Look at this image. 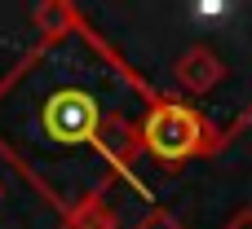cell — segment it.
Returning <instances> with one entry per match:
<instances>
[{
	"label": "cell",
	"mask_w": 252,
	"mask_h": 229,
	"mask_svg": "<svg viewBox=\"0 0 252 229\" xmlns=\"http://www.w3.org/2000/svg\"><path fill=\"white\" fill-rule=\"evenodd\" d=\"M115 75L106 71L102 79L71 75L66 79V49L49 53L35 71L27 66V79L13 93H27L22 124L13 128V150L27 163H40L44 172H62V154L75 168L80 154H102V163L115 154L106 141V84Z\"/></svg>",
	"instance_id": "cell-1"
},
{
	"label": "cell",
	"mask_w": 252,
	"mask_h": 229,
	"mask_svg": "<svg viewBox=\"0 0 252 229\" xmlns=\"http://www.w3.org/2000/svg\"><path fill=\"white\" fill-rule=\"evenodd\" d=\"M146 146L159 154V159H186L199 141H204V124L186 110V106H155L146 115V128H142Z\"/></svg>",
	"instance_id": "cell-2"
},
{
	"label": "cell",
	"mask_w": 252,
	"mask_h": 229,
	"mask_svg": "<svg viewBox=\"0 0 252 229\" xmlns=\"http://www.w3.org/2000/svg\"><path fill=\"white\" fill-rule=\"evenodd\" d=\"M230 229H252V212H248V216H239V221H235Z\"/></svg>",
	"instance_id": "cell-3"
}]
</instances>
